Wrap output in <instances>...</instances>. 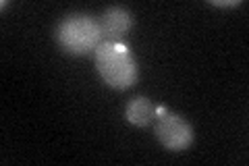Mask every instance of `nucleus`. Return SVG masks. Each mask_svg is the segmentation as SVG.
Listing matches in <instances>:
<instances>
[{
	"instance_id": "nucleus-1",
	"label": "nucleus",
	"mask_w": 249,
	"mask_h": 166,
	"mask_svg": "<svg viewBox=\"0 0 249 166\" xmlns=\"http://www.w3.org/2000/svg\"><path fill=\"white\" fill-rule=\"evenodd\" d=\"M93 62L102 81L114 90H129L137 83L139 67L123 42H104L93 52Z\"/></svg>"
},
{
	"instance_id": "nucleus-2",
	"label": "nucleus",
	"mask_w": 249,
	"mask_h": 166,
	"mask_svg": "<svg viewBox=\"0 0 249 166\" xmlns=\"http://www.w3.org/2000/svg\"><path fill=\"white\" fill-rule=\"evenodd\" d=\"M54 39L62 50L73 56H85V54L96 52L98 46L104 42L100 23L83 13L67 15L54 29Z\"/></svg>"
},
{
	"instance_id": "nucleus-3",
	"label": "nucleus",
	"mask_w": 249,
	"mask_h": 166,
	"mask_svg": "<svg viewBox=\"0 0 249 166\" xmlns=\"http://www.w3.org/2000/svg\"><path fill=\"white\" fill-rule=\"evenodd\" d=\"M156 139L164 146L168 152H183L187 149L193 139H196V133L189 121H185L181 114L170 112L166 106H158L156 108Z\"/></svg>"
},
{
	"instance_id": "nucleus-4",
	"label": "nucleus",
	"mask_w": 249,
	"mask_h": 166,
	"mask_svg": "<svg viewBox=\"0 0 249 166\" xmlns=\"http://www.w3.org/2000/svg\"><path fill=\"white\" fill-rule=\"evenodd\" d=\"M100 29H102V37L106 42H121L133 27V15L124 6H110L102 13L100 17Z\"/></svg>"
},
{
	"instance_id": "nucleus-5",
	"label": "nucleus",
	"mask_w": 249,
	"mask_h": 166,
	"mask_svg": "<svg viewBox=\"0 0 249 166\" xmlns=\"http://www.w3.org/2000/svg\"><path fill=\"white\" fill-rule=\"evenodd\" d=\"M156 116V108L145 96H135L127 102L124 106V118L133 127H147Z\"/></svg>"
},
{
	"instance_id": "nucleus-6",
	"label": "nucleus",
	"mask_w": 249,
	"mask_h": 166,
	"mask_svg": "<svg viewBox=\"0 0 249 166\" xmlns=\"http://www.w3.org/2000/svg\"><path fill=\"white\" fill-rule=\"evenodd\" d=\"M212 6H220V9H232V6L243 4V0H208Z\"/></svg>"
}]
</instances>
